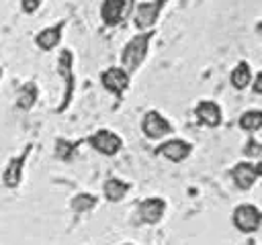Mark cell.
<instances>
[{"mask_svg": "<svg viewBox=\"0 0 262 245\" xmlns=\"http://www.w3.org/2000/svg\"><path fill=\"white\" fill-rule=\"evenodd\" d=\"M256 172H258V176H262V161L256 163Z\"/></svg>", "mask_w": 262, "mask_h": 245, "instance_id": "24", "label": "cell"}, {"mask_svg": "<svg viewBox=\"0 0 262 245\" xmlns=\"http://www.w3.org/2000/svg\"><path fill=\"white\" fill-rule=\"evenodd\" d=\"M190 151H192V145L186 143V141H182V139H170V141L162 143L156 149V153L164 155L170 161H182V159H186L190 155Z\"/></svg>", "mask_w": 262, "mask_h": 245, "instance_id": "9", "label": "cell"}, {"mask_svg": "<svg viewBox=\"0 0 262 245\" xmlns=\"http://www.w3.org/2000/svg\"><path fill=\"white\" fill-rule=\"evenodd\" d=\"M61 31H63V22H57V24H53V27L43 29V31L35 37L37 47L43 49V51H49V49L57 47L59 41H61Z\"/></svg>", "mask_w": 262, "mask_h": 245, "instance_id": "14", "label": "cell"}, {"mask_svg": "<svg viewBox=\"0 0 262 245\" xmlns=\"http://www.w3.org/2000/svg\"><path fill=\"white\" fill-rule=\"evenodd\" d=\"M194 114H196L199 122H203L207 127H219L221 125V108L213 100H201L194 108Z\"/></svg>", "mask_w": 262, "mask_h": 245, "instance_id": "11", "label": "cell"}, {"mask_svg": "<svg viewBox=\"0 0 262 245\" xmlns=\"http://www.w3.org/2000/svg\"><path fill=\"white\" fill-rule=\"evenodd\" d=\"M250 80H252V69H250V65H248L246 61H239L237 67L231 71V84H233V88L244 90V88L250 84Z\"/></svg>", "mask_w": 262, "mask_h": 245, "instance_id": "17", "label": "cell"}, {"mask_svg": "<svg viewBox=\"0 0 262 245\" xmlns=\"http://www.w3.org/2000/svg\"><path fill=\"white\" fill-rule=\"evenodd\" d=\"M88 143H90L98 153H102V155H115V153H119V149L123 147L121 137L115 135V133H111L108 129H100V131H96L94 135H90V137H88Z\"/></svg>", "mask_w": 262, "mask_h": 245, "instance_id": "5", "label": "cell"}, {"mask_svg": "<svg viewBox=\"0 0 262 245\" xmlns=\"http://www.w3.org/2000/svg\"><path fill=\"white\" fill-rule=\"evenodd\" d=\"M72 61H74L72 51L70 49H63L59 53V59H57V71H59V76L66 82V92H63L61 104L57 106V112H63L70 106V102H72V94H74V67H72Z\"/></svg>", "mask_w": 262, "mask_h": 245, "instance_id": "2", "label": "cell"}, {"mask_svg": "<svg viewBox=\"0 0 262 245\" xmlns=\"http://www.w3.org/2000/svg\"><path fill=\"white\" fill-rule=\"evenodd\" d=\"M166 4V0H151V2H141L135 10V27L141 31H147L156 24L162 6Z\"/></svg>", "mask_w": 262, "mask_h": 245, "instance_id": "8", "label": "cell"}, {"mask_svg": "<svg viewBox=\"0 0 262 245\" xmlns=\"http://www.w3.org/2000/svg\"><path fill=\"white\" fill-rule=\"evenodd\" d=\"M256 31H258V33H260V35H262V20H260V22H258V24H256Z\"/></svg>", "mask_w": 262, "mask_h": 245, "instance_id": "25", "label": "cell"}, {"mask_svg": "<svg viewBox=\"0 0 262 245\" xmlns=\"http://www.w3.org/2000/svg\"><path fill=\"white\" fill-rule=\"evenodd\" d=\"M151 37H154V31H145V33L135 35V37L125 45V49H123V53H121V61H123V65H125L127 71H135V69L143 63V59H145V55H147V49H149Z\"/></svg>", "mask_w": 262, "mask_h": 245, "instance_id": "1", "label": "cell"}, {"mask_svg": "<svg viewBox=\"0 0 262 245\" xmlns=\"http://www.w3.org/2000/svg\"><path fill=\"white\" fill-rule=\"evenodd\" d=\"M100 82L108 92H113L117 98H121L123 92L129 88V71L123 67H108L102 71Z\"/></svg>", "mask_w": 262, "mask_h": 245, "instance_id": "6", "label": "cell"}, {"mask_svg": "<svg viewBox=\"0 0 262 245\" xmlns=\"http://www.w3.org/2000/svg\"><path fill=\"white\" fill-rule=\"evenodd\" d=\"M78 145H80V141L72 143V141H66V139H57V143H55V153H57V157H59V159L70 161V159L74 157V153H76V147H78Z\"/></svg>", "mask_w": 262, "mask_h": 245, "instance_id": "19", "label": "cell"}, {"mask_svg": "<svg viewBox=\"0 0 262 245\" xmlns=\"http://www.w3.org/2000/svg\"><path fill=\"white\" fill-rule=\"evenodd\" d=\"M125 245H131V243H125Z\"/></svg>", "mask_w": 262, "mask_h": 245, "instance_id": "27", "label": "cell"}, {"mask_svg": "<svg viewBox=\"0 0 262 245\" xmlns=\"http://www.w3.org/2000/svg\"><path fill=\"white\" fill-rule=\"evenodd\" d=\"M141 129H143V135L147 139H162L164 135L172 133V125L158 112V110H149L145 112L143 120H141Z\"/></svg>", "mask_w": 262, "mask_h": 245, "instance_id": "7", "label": "cell"}, {"mask_svg": "<svg viewBox=\"0 0 262 245\" xmlns=\"http://www.w3.org/2000/svg\"><path fill=\"white\" fill-rule=\"evenodd\" d=\"M256 176H258L256 165L248 163V161H239L231 169V178H233V182H235V186L239 190H250L254 186V182H256Z\"/></svg>", "mask_w": 262, "mask_h": 245, "instance_id": "12", "label": "cell"}, {"mask_svg": "<svg viewBox=\"0 0 262 245\" xmlns=\"http://www.w3.org/2000/svg\"><path fill=\"white\" fill-rule=\"evenodd\" d=\"M41 2H43V0H23V10L29 12V14H33V12L41 6Z\"/></svg>", "mask_w": 262, "mask_h": 245, "instance_id": "22", "label": "cell"}, {"mask_svg": "<svg viewBox=\"0 0 262 245\" xmlns=\"http://www.w3.org/2000/svg\"><path fill=\"white\" fill-rule=\"evenodd\" d=\"M244 153L248 157H262V143H258L256 139H248L246 147H244Z\"/></svg>", "mask_w": 262, "mask_h": 245, "instance_id": "21", "label": "cell"}, {"mask_svg": "<svg viewBox=\"0 0 262 245\" xmlns=\"http://www.w3.org/2000/svg\"><path fill=\"white\" fill-rule=\"evenodd\" d=\"M254 92H256V94H262V71L256 76V82H254Z\"/></svg>", "mask_w": 262, "mask_h": 245, "instance_id": "23", "label": "cell"}, {"mask_svg": "<svg viewBox=\"0 0 262 245\" xmlns=\"http://www.w3.org/2000/svg\"><path fill=\"white\" fill-rule=\"evenodd\" d=\"M233 225L242 233H254L262 225V212L254 204H239L233 210Z\"/></svg>", "mask_w": 262, "mask_h": 245, "instance_id": "3", "label": "cell"}, {"mask_svg": "<svg viewBox=\"0 0 262 245\" xmlns=\"http://www.w3.org/2000/svg\"><path fill=\"white\" fill-rule=\"evenodd\" d=\"M239 127L244 131H258L262 129V110H248L239 116Z\"/></svg>", "mask_w": 262, "mask_h": 245, "instance_id": "18", "label": "cell"}, {"mask_svg": "<svg viewBox=\"0 0 262 245\" xmlns=\"http://www.w3.org/2000/svg\"><path fill=\"white\" fill-rule=\"evenodd\" d=\"M31 149H33V145L29 143L23 149V153H18L16 157H10V161L6 163L4 172H2V182H4L6 188H16L20 184V180H23V167H25V161H27Z\"/></svg>", "mask_w": 262, "mask_h": 245, "instance_id": "4", "label": "cell"}, {"mask_svg": "<svg viewBox=\"0 0 262 245\" xmlns=\"http://www.w3.org/2000/svg\"><path fill=\"white\" fill-rule=\"evenodd\" d=\"M164 210H166V202L162 198H147L139 204L137 212H139V218L147 225H156L158 220H162L164 216Z\"/></svg>", "mask_w": 262, "mask_h": 245, "instance_id": "10", "label": "cell"}, {"mask_svg": "<svg viewBox=\"0 0 262 245\" xmlns=\"http://www.w3.org/2000/svg\"><path fill=\"white\" fill-rule=\"evenodd\" d=\"M129 188L131 186L127 182H123L119 178H108L104 182V196H106L108 202H119V200L125 198V194L129 192Z\"/></svg>", "mask_w": 262, "mask_h": 245, "instance_id": "15", "label": "cell"}, {"mask_svg": "<svg viewBox=\"0 0 262 245\" xmlns=\"http://www.w3.org/2000/svg\"><path fill=\"white\" fill-rule=\"evenodd\" d=\"M94 204H96V198H94L92 194H78V196H74V200H72V208H74L76 212H86V210H90Z\"/></svg>", "mask_w": 262, "mask_h": 245, "instance_id": "20", "label": "cell"}, {"mask_svg": "<svg viewBox=\"0 0 262 245\" xmlns=\"http://www.w3.org/2000/svg\"><path fill=\"white\" fill-rule=\"evenodd\" d=\"M125 6H127L125 0H104L102 6H100V16H102L104 24H108V27L119 24L123 20Z\"/></svg>", "mask_w": 262, "mask_h": 245, "instance_id": "13", "label": "cell"}, {"mask_svg": "<svg viewBox=\"0 0 262 245\" xmlns=\"http://www.w3.org/2000/svg\"><path fill=\"white\" fill-rule=\"evenodd\" d=\"M37 100V84L35 82H27L25 86H20L18 94H16V106L23 110H29Z\"/></svg>", "mask_w": 262, "mask_h": 245, "instance_id": "16", "label": "cell"}, {"mask_svg": "<svg viewBox=\"0 0 262 245\" xmlns=\"http://www.w3.org/2000/svg\"><path fill=\"white\" fill-rule=\"evenodd\" d=\"M0 76H2V69H0Z\"/></svg>", "mask_w": 262, "mask_h": 245, "instance_id": "26", "label": "cell"}]
</instances>
